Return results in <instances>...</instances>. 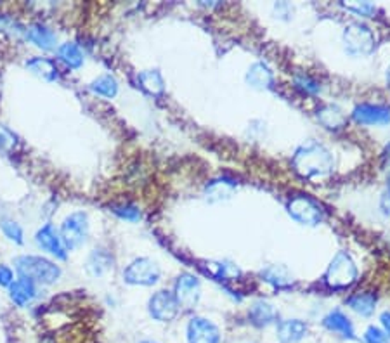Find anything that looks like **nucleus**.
<instances>
[{
	"mask_svg": "<svg viewBox=\"0 0 390 343\" xmlns=\"http://www.w3.org/2000/svg\"><path fill=\"white\" fill-rule=\"evenodd\" d=\"M293 166L297 174L306 179H313L330 174L335 166V162H333L332 153L324 146L317 144V142H309L297 149L293 156Z\"/></svg>",
	"mask_w": 390,
	"mask_h": 343,
	"instance_id": "f257e3e1",
	"label": "nucleus"
},
{
	"mask_svg": "<svg viewBox=\"0 0 390 343\" xmlns=\"http://www.w3.org/2000/svg\"><path fill=\"white\" fill-rule=\"evenodd\" d=\"M19 277L32 281L34 284H52L61 277V269L54 262L35 255H23L14 260Z\"/></svg>",
	"mask_w": 390,
	"mask_h": 343,
	"instance_id": "f03ea898",
	"label": "nucleus"
},
{
	"mask_svg": "<svg viewBox=\"0 0 390 343\" xmlns=\"http://www.w3.org/2000/svg\"><path fill=\"white\" fill-rule=\"evenodd\" d=\"M356 277L357 267L354 260L345 251H339L328 267L324 279H326L328 286H332V288H347L356 281Z\"/></svg>",
	"mask_w": 390,
	"mask_h": 343,
	"instance_id": "7ed1b4c3",
	"label": "nucleus"
},
{
	"mask_svg": "<svg viewBox=\"0 0 390 343\" xmlns=\"http://www.w3.org/2000/svg\"><path fill=\"white\" fill-rule=\"evenodd\" d=\"M61 240L66 250H77L87 241L88 236V217L84 212H73L68 215L59 229Z\"/></svg>",
	"mask_w": 390,
	"mask_h": 343,
	"instance_id": "20e7f679",
	"label": "nucleus"
},
{
	"mask_svg": "<svg viewBox=\"0 0 390 343\" xmlns=\"http://www.w3.org/2000/svg\"><path fill=\"white\" fill-rule=\"evenodd\" d=\"M160 276H162L160 266L147 257L136 259L123 270V281L134 286H153L158 283Z\"/></svg>",
	"mask_w": 390,
	"mask_h": 343,
	"instance_id": "39448f33",
	"label": "nucleus"
},
{
	"mask_svg": "<svg viewBox=\"0 0 390 343\" xmlns=\"http://www.w3.org/2000/svg\"><path fill=\"white\" fill-rule=\"evenodd\" d=\"M343 44L350 55H368L375 49V35L366 25L352 23L343 31Z\"/></svg>",
	"mask_w": 390,
	"mask_h": 343,
	"instance_id": "423d86ee",
	"label": "nucleus"
},
{
	"mask_svg": "<svg viewBox=\"0 0 390 343\" xmlns=\"http://www.w3.org/2000/svg\"><path fill=\"white\" fill-rule=\"evenodd\" d=\"M288 212L297 222L304 225H317L323 220V208L309 196H295L288 203Z\"/></svg>",
	"mask_w": 390,
	"mask_h": 343,
	"instance_id": "0eeeda50",
	"label": "nucleus"
},
{
	"mask_svg": "<svg viewBox=\"0 0 390 343\" xmlns=\"http://www.w3.org/2000/svg\"><path fill=\"white\" fill-rule=\"evenodd\" d=\"M147 307H149L151 318L160 322L173 321V319L179 316V312H181V307L177 303L173 293L167 292V290H160V292H156L155 295L149 298Z\"/></svg>",
	"mask_w": 390,
	"mask_h": 343,
	"instance_id": "6e6552de",
	"label": "nucleus"
},
{
	"mask_svg": "<svg viewBox=\"0 0 390 343\" xmlns=\"http://www.w3.org/2000/svg\"><path fill=\"white\" fill-rule=\"evenodd\" d=\"M199 295H202V286L199 281L191 274H181L175 281V296L179 307L184 310H193L199 302Z\"/></svg>",
	"mask_w": 390,
	"mask_h": 343,
	"instance_id": "1a4fd4ad",
	"label": "nucleus"
},
{
	"mask_svg": "<svg viewBox=\"0 0 390 343\" xmlns=\"http://www.w3.org/2000/svg\"><path fill=\"white\" fill-rule=\"evenodd\" d=\"M35 243L40 250L47 251V253L54 255L56 259L66 260L68 250L64 246L63 240H61V234H59L58 229L52 224H45L44 227H40L35 234Z\"/></svg>",
	"mask_w": 390,
	"mask_h": 343,
	"instance_id": "9d476101",
	"label": "nucleus"
},
{
	"mask_svg": "<svg viewBox=\"0 0 390 343\" xmlns=\"http://www.w3.org/2000/svg\"><path fill=\"white\" fill-rule=\"evenodd\" d=\"M189 343H221V331L205 318H193L188 325Z\"/></svg>",
	"mask_w": 390,
	"mask_h": 343,
	"instance_id": "9b49d317",
	"label": "nucleus"
},
{
	"mask_svg": "<svg viewBox=\"0 0 390 343\" xmlns=\"http://www.w3.org/2000/svg\"><path fill=\"white\" fill-rule=\"evenodd\" d=\"M352 116L361 125H387L390 123V107L380 104H359Z\"/></svg>",
	"mask_w": 390,
	"mask_h": 343,
	"instance_id": "f8f14e48",
	"label": "nucleus"
},
{
	"mask_svg": "<svg viewBox=\"0 0 390 343\" xmlns=\"http://www.w3.org/2000/svg\"><path fill=\"white\" fill-rule=\"evenodd\" d=\"M113 255L106 248H96L87 259V270L90 276L101 277L113 269Z\"/></svg>",
	"mask_w": 390,
	"mask_h": 343,
	"instance_id": "ddd939ff",
	"label": "nucleus"
},
{
	"mask_svg": "<svg viewBox=\"0 0 390 343\" xmlns=\"http://www.w3.org/2000/svg\"><path fill=\"white\" fill-rule=\"evenodd\" d=\"M26 38L32 44L37 45L38 49H42V51H51V49L56 47V42H58L54 31L45 25H40V23H35V25L26 28Z\"/></svg>",
	"mask_w": 390,
	"mask_h": 343,
	"instance_id": "4468645a",
	"label": "nucleus"
},
{
	"mask_svg": "<svg viewBox=\"0 0 390 343\" xmlns=\"http://www.w3.org/2000/svg\"><path fill=\"white\" fill-rule=\"evenodd\" d=\"M307 335L306 322L300 319H287L278 325V340L281 343H297Z\"/></svg>",
	"mask_w": 390,
	"mask_h": 343,
	"instance_id": "2eb2a0df",
	"label": "nucleus"
},
{
	"mask_svg": "<svg viewBox=\"0 0 390 343\" xmlns=\"http://www.w3.org/2000/svg\"><path fill=\"white\" fill-rule=\"evenodd\" d=\"M9 295H11V300L16 305L26 307L28 303L34 302V298L37 296V288H35V284L32 281L19 277L9 286Z\"/></svg>",
	"mask_w": 390,
	"mask_h": 343,
	"instance_id": "dca6fc26",
	"label": "nucleus"
},
{
	"mask_svg": "<svg viewBox=\"0 0 390 343\" xmlns=\"http://www.w3.org/2000/svg\"><path fill=\"white\" fill-rule=\"evenodd\" d=\"M236 191V182L231 179H217V181L208 182L205 189L206 199L210 203H217L222 199H229Z\"/></svg>",
	"mask_w": 390,
	"mask_h": 343,
	"instance_id": "f3484780",
	"label": "nucleus"
},
{
	"mask_svg": "<svg viewBox=\"0 0 390 343\" xmlns=\"http://www.w3.org/2000/svg\"><path fill=\"white\" fill-rule=\"evenodd\" d=\"M26 68L44 81H56L59 78L58 66L54 61L47 60V58H34V60L26 61Z\"/></svg>",
	"mask_w": 390,
	"mask_h": 343,
	"instance_id": "a211bd4d",
	"label": "nucleus"
},
{
	"mask_svg": "<svg viewBox=\"0 0 390 343\" xmlns=\"http://www.w3.org/2000/svg\"><path fill=\"white\" fill-rule=\"evenodd\" d=\"M323 325L326 326L330 331L342 335L343 338H349V340L356 338V336H354L352 322H350L349 318H347L345 314L340 312V310H335V312L328 314L326 318H324Z\"/></svg>",
	"mask_w": 390,
	"mask_h": 343,
	"instance_id": "6ab92c4d",
	"label": "nucleus"
},
{
	"mask_svg": "<svg viewBox=\"0 0 390 343\" xmlns=\"http://www.w3.org/2000/svg\"><path fill=\"white\" fill-rule=\"evenodd\" d=\"M247 81L250 87L258 90H264L271 87L273 84V71L269 70L264 63L252 64L250 70L247 73Z\"/></svg>",
	"mask_w": 390,
	"mask_h": 343,
	"instance_id": "aec40b11",
	"label": "nucleus"
},
{
	"mask_svg": "<svg viewBox=\"0 0 390 343\" xmlns=\"http://www.w3.org/2000/svg\"><path fill=\"white\" fill-rule=\"evenodd\" d=\"M137 84L143 90H146L147 94L151 96H158L165 90V81H163L162 75L160 71L156 70H147V71H141L137 75Z\"/></svg>",
	"mask_w": 390,
	"mask_h": 343,
	"instance_id": "412c9836",
	"label": "nucleus"
},
{
	"mask_svg": "<svg viewBox=\"0 0 390 343\" xmlns=\"http://www.w3.org/2000/svg\"><path fill=\"white\" fill-rule=\"evenodd\" d=\"M58 58L66 64L71 70H78L84 64V52L73 42H66V44L59 45Z\"/></svg>",
	"mask_w": 390,
	"mask_h": 343,
	"instance_id": "4be33fe9",
	"label": "nucleus"
},
{
	"mask_svg": "<svg viewBox=\"0 0 390 343\" xmlns=\"http://www.w3.org/2000/svg\"><path fill=\"white\" fill-rule=\"evenodd\" d=\"M250 319L252 322H254L255 326H267L271 325V322L274 321V318H276V312H274L273 305L267 302H264V300H258V302H255L254 305L250 307Z\"/></svg>",
	"mask_w": 390,
	"mask_h": 343,
	"instance_id": "5701e85b",
	"label": "nucleus"
},
{
	"mask_svg": "<svg viewBox=\"0 0 390 343\" xmlns=\"http://www.w3.org/2000/svg\"><path fill=\"white\" fill-rule=\"evenodd\" d=\"M350 309L354 310L356 314L363 316V318H368L375 312V305H376V298L373 293H359V295H354L347 300Z\"/></svg>",
	"mask_w": 390,
	"mask_h": 343,
	"instance_id": "b1692460",
	"label": "nucleus"
},
{
	"mask_svg": "<svg viewBox=\"0 0 390 343\" xmlns=\"http://www.w3.org/2000/svg\"><path fill=\"white\" fill-rule=\"evenodd\" d=\"M317 118L328 129H340L345 123V114L342 113V110L339 106H333V104L321 107L317 111Z\"/></svg>",
	"mask_w": 390,
	"mask_h": 343,
	"instance_id": "393cba45",
	"label": "nucleus"
},
{
	"mask_svg": "<svg viewBox=\"0 0 390 343\" xmlns=\"http://www.w3.org/2000/svg\"><path fill=\"white\" fill-rule=\"evenodd\" d=\"M90 90L101 97L113 99L118 94V81L114 80L111 75H101V77H97L96 80L90 84Z\"/></svg>",
	"mask_w": 390,
	"mask_h": 343,
	"instance_id": "a878e982",
	"label": "nucleus"
},
{
	"mask_svg": "<svg viewBox=\"0 0 390 343\" xmlns=\"http://www.w3.org/2000/svg\"><path fill=\"white\" fill-rule=\"evenodd\" d=\"M262 277H264L267 283H271L276 288H284V286H290L291 284V276L288 274V270L281 266H271L265 270H262Z\"/></svg>",
	"mask_w": 390,
	"mask_h": 343,
	"instance_id": "bb28decb",
	"label": "nucleus"
},
{
	"mask_svg": "<svg viewBox=\"0 0 390 343\" xmlns=\"http://www.w3.org/2000/svg\"><path fill=\"white\" fill-rule=\"evenodd\" d=\"M0 229H2V233L5 234L9 241L16 244H23V229L21 225L18 224L16 220H11V218H4V220L0 222Z\"/></svg>",
	"mask_w": 390,
	"mask_h": 343,
	"instance_id": "cd10ccee",
	"label": "nucleus"
},
{
	"mask_svg": "<svg viewBox=\"0 0 390 343\" xmlns=\"http://www.w3.org/2000/svg\"><path fill=\"white\" fill-rule=\"evenodd\" d=\"M210 272L214 274L217 279H231V277H238L239 276V269L232 264L228 262H212L208 264Z\"/></svg>",
	"mask_w": 390,
	"mask_h": 343,
	"instance_id": "c85d7f7f",
	"label": "nucleus"
},
{
	"mask_svg": "<svg viewBox=\"0 0 390 343\" xmlns=\"http://www.w3.org/2000/svg\"><path fill=\"white\" fill-rule=\"evenodd\" d=\"M113 212L118 215L120 218H123V220H129V222H139L141 220V212L139 208L134 207V205H117V207H113Z\"/></svg>",
	"mask_w": 390,
	"mask_h": 343,
	"instance_id": "c756f323",
	"label": "nucleus"
},
{
	"mask_svg": "<svg viewBox=\"0 0 390 343\" xmlns=\"http://www.w3.org/2000/svg\"><path fill=\"white\" fill-rule=\"evenodd\" d=\"M16 136L11 132L9 129H5V127L0 125V149L2 151H11V149H14L16 146Z\"/></svg>",
	"mask_w": 390,
	"mask_h": 343,
	"instance_id": "7c9ffc66",
	"label": "nucleus"
},
{
	"mask_svg": "<svg viewBox=\"0 0 390 343\" xmlns=\"http://www.w3.org/2000/svg\"><path fill=\"white\" fill-rule=\"evenodd\" d=\"M365 342L366 343H389V336H387L385 331H382L380 328L369 326L365 333Z\"/></svg>",
	"mask_w": 390,
	"mask_h": 343,
	"instance_id": "2f4dec72",
	"label": "nucleus"
},
{
	"mask_svg": "<svg viewBox=\"0 0 390 343\" xmlns=\"http://www.w3.org/2000/svg\"><path fill=\"white\" fill-rule=\"evenodd\" d=\"M345 8L349 9V11L356 12V14L366 16V18L375 14V11H376L375 5L369 4V2H354V4H345Z\"/></svg>",
	"mask_w": 390,
	"mask_h": 343,
	"instance_id": "473e14b6",
	"label": "nucleus"
},
{
	"mask_svg": "<svg viewBox=\"0 0 390 343\" xmlns=\"http://www.w3.org/2000/svg\"><path fill=\"white\" fill-rule=\"evenodd\" d=\"M295 84H297L298 89H302L304 92H307V94H316L317 90H319L317 81H314L310 77H297Z\"/></svg>",
	"mask_w": 390,
	"mask_h": 343,
	"instance_id": "72a5a7b5",
	"label": "nucleus"
},
{
	"mask_svg": "<svg viewBox=\"0 0 390 343\" xmlns=\"http://www.w3.org/2000/svg\"><path fill=\"white\" fill-rule=\"evenodd\" d=\"M14 283V274L8 266H0V286H11Z\"/></svg>",
	"mask_w": 390,
	"mask_h": 343,
	"instance_id": "f704fd0d",
	"label": "nucleus"
},
{
	"mask_svg": "<svg viewBox=\"0 0 390 343\" xmlns=\"http://www.w3.org/2000/svg\"><path fill=\"white\" fill-rule=\"evenodd\" d=\"M380 208L385 215L390 217V188L385 189V192L382 194V199H380Z\"/></svg>",
	"mask_w": 390,
	"mask_h": 343,
	"instance_id": "c9c22d12",
	"label": "nucleus"
},
{
	"mask_svg": "<svg viewBox=\"0 0 390 343\" xmlns=\"http://www.w3.org/2000/svg\"><path fill=\"white\" fill-rule=\"evenodd\" d=\"M382 325H383V328H385V335H389V340H390V312L382 314Z\"/></svg>",
	"mask_w": 390,
	"mask_h": 343,
	"instance_id": "e433bc0d",
	"label": "nucleus"
},
{
	"mask_svg": "<svg viewBox=\"0 0 390 343\" xmlns=\"http://www.w3.org/2000/svg\"><path fill=\"white\" fill-rule=\"evenodd\" d=\"M387 81H389V87H390V66H389V70H387Z\"/></svg>",
	"mask_w": 390,
	"mask_h": 343,
	"instance_id": "4c0bfd02",
	"label": "nucleus"
},
{
	"mask_svg": "<svg viewBox=\"0 0 390 343\" xmlns=\"http://www.w3.org/2000/svg\"><path fill=\"white\" fill-rule=\"evenodd\" d=\"M387 155H389V158H390V142H389V146H387Z\"/></svg>",
	"mask_w": 390,
	"mask_h": 343,
	"instance_id": "58836bf2",
	"label": "nucleus"
},
{
	"mask_svg": "<svg viewBox=\"0 0 390 343\" xmlns=\"http://www.w3.org/2000/svg\"><path fill=\"white\" fill-rule=\"evenodd\" d=\"M389 188H390V175H389Z\"/></svg>",
	"mask_w": 390,
	"mask_h": 343,
	"instance_id": "ea45409f",
	"label": "nucleus"
},
{
	"mask_svg": "<svg viewBox=\"0 0 390 343\" xmlns=\"http://www.w3.org/2000/svg\"><path fill=\"white\" fill-rule=\"evenodd\" d=\"M143 343H153V342H143Z\"/></svg>",
	"mask_w": 390,
	"mask_h": 343,
	"instance_id": "a19ab883",
	"label": "nucleus"
}]
</instances>
